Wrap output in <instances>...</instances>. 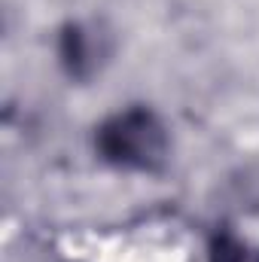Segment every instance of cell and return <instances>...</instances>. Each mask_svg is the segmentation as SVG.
Wrapping results in <instances>:
<instances>
[{
  "mask_svg": "<svg viewBox=\"0 0 259 262\" xmlns=\"http://www.w3.org/2000/svg\"><path fill=\"white\" fill-rule=\"evenodd\" d=\"M55 46H58V61L64 67V73L76 82L92 79L101 70V64L107 61V55H110L107 34L98 25H89V21L61 25Z\"/></svg>",
  "mask_w": 259,
  "mask_h": 262,
  "instance_id": "7a4b0ae2",
  "label": "cell"
},
{
  "mask_svg": "<svg viewBox=\"0 0 259 262\" xmlns=\"http://www.w3.org/2000/svg\"><path fill=\"white\" fill-rule=\"evenodd\" d=\"M95 152L113 168L156 174L168 165L171 137L153 107L134 104L107 116L95 128Z\"/></svg>",
  "mask_w": 259,
  "mask_h": 262,
  "instance_id": "6da1fadb",
  "label": "cell"
},
{
  "mask_svg": "<svg viewBox=\"0 0 259 262\" xmlns=\"http://www.w3.org/2000/svg\"><path fill=\"white\" fill-rule=\"evenodd\" d=\"M207 262H259V250L241 241L232 229H217L207 241Z\"/></svg>",
  "mask_w": 259,
  "mask_h": 262,
  "instance_id": "3957f363",
  "label": "cell"
}]
</instances>
